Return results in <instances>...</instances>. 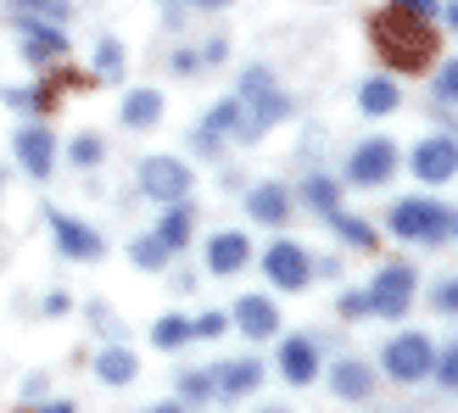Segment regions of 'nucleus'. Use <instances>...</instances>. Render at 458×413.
<instances>
[{
  "mask_svg": "<svg viewBox=\"0 0 458 413\" xmlns=\"http://www.w3.org/2000/svg\"><path fill=\"white\" fill-rule=\"evenodd\" d=\"M363 313H369V296H363V291H347V296H341V318H363Z\"/></svg>",
  "mask_w": 458,
  "mask_h": 413,
  "instance_id": "obj_36",
  "label": "nucleus"
},
{
  "mask_svg": "<svg viewBox=\"0 0 458 413\" xmlns=\"http://www.w3.org/2000/svg\"><path fill=\"white\" fill-rule=\"evenodd\" d=\"M96 375H101L106 385H129V380H134V352H129V347H101Z\"/></svg>",
  "mask_w": 458,
  "mask_h": 413,
  "instance_id": "obj_23",
  "label": "nucleus"
},
{
  "mask_svg": "<svg viewBox=\"0 0 458 413\" xmlns=\"http://www.w3.org/2000/svg\"><path fill=\"white\" fill-rule=\"evenodd\" d=\"M17 34H22V56H29V62H62L67 56L62 29H56V22H45V17L17 12Z\"/></svg>",
  "mask_w": 458,
  "mask_h": 413,
  "instance_id": "obj_11",
  "label": "nucleus"
},
{
  "mask_svg": "<svg viewBox=\"0 0 458 413\" xmlns=\"http://www.w3.org/2000/svg\"><path fill=\"white\" fill-rule=\"evenodd\" d=\"M447 22H453V34H458V0H447Z\"/></svg>",
  "mask_w": 458,
  "mask_h": 413,
  "instance_id": "obj_40",
  "label": "nucleus"
},
{
  "mask_svg": "<svg viewBox=\"0 0 458 413\" xmlns=\"http://www.w3.org/2000/svg\"><path fill=\"white\" fill-rule=\"evenodd\" d=\"M330 392L341 402H369L375 397V369L363 358H341L335 369H330Z\"/></svg>",
  "mask_w": 458,
  "mask_h": 413,
  "instance_id": "obj_13",
  "label": "nucleus"
},
{
  "mask_svg": "<svg viewBox=\"0 0 458 413\" xmlns=\"http://www.w3.org/2000/svg\"><path fill=\"white\" fill-rule=\"evenodd\" d=\"M263 274L280 291H302L308 280H313V263H308V251L296 246V240H274L268 251H263Z\"/></svg>",
  "mask_w": 458,
  "mask_h": 413,
  "instance_id": "obj_10",
  "label": "nucleus"
},
{
  "mask_svg": "<svg viewBox=\"0 0 458 413\" xmlns=\"http://www.w3.org/2000/svg\"><path fill=\"white\" fill-rule=\"evenodd\" d=\"M363 296H369V313H375V318H403L408 302H414V268H403V263L380 268Z\"/></svg>",
  "mask_w": 458,
  "mask_h": 413,
  "instance_id": "obj_5",
  "label": "nucleus"
},
{
  "mask_svg": "<svg viewBox=\"0 0 458 413\" xmlns=\"http://www.w3.org/2000/svg\"><path fill=\"white\" fill-rule=\"evenodd\" d=\"M235 101L246 106V123L258 129V134H263V129H274V123H280L285 112H291L285 89L274 84V73H268V67H246V73H241V84H235Z\"/></svg>",
  "mask_w": 458,
  "mask_h": 413,
  "instance_id": "obj_2",
  "label": "nucleus"
},
{
  "mask_svg": "<svg viewBox=\"0 0 458 413\" xmlns=\"http://www.w3.org/2000/svg\"><path fill=\"white\" fill-rule=\"evenodd\" d=\"M235 330L251 335V341H268L274 330H280V313H274L268 296H241L235 302Z\"/></svg>",
  "mask_w": 458,
  "mask_h": 413,
  "instance_id": "obj_16",
  "label": "nucleus"
},
{
  "mask_svg": "<svg viewBox=\"0 0 458 413\" xmlns=\"http://www.w3.org/2000/svg\"><path fill=\"white\" fill-rule=\"evenodd\" d=\"M129 263L151 274V268H163V263H168V246H163V240H157V235H140V240H134V246H129Z\"/></svg>",
  "mask_w": 458,
  "mask_h": 413,
  "instance_id": "obj_27",
  "label": "nucleus"
},
{
  "mask_svg": "<svg viewBox=\"0 0 458 413\" xmlns=\"http://www.w3.org/2000/svg\"><path fill=\"white\" fill-rule=\"evenodd\" d=\"M179 397H191V402H208L213 397V375H179Z\"/></svg>",
  "mask_w": 458,
  "mask_h": 413,
  "instance_id": "obj_31",
  "label": "nucleus"
},
{
  "mask_svg": "<svg viewBox=\"0 0 458 413\" xmlns=\"http://www.w3.org/2000/svg\"><path fill=\"white\" fill-rule=\"evenodd\" d=\"M369 45L380 51V62L392 67V73H425V67L437 62V34H430V22L403 12L397 0L369 17Z\"/></svg>",
  "mask_w": 458,
  "mask_h": 413,
  "instance_id": "obj_1",
  "label": "nucleus"
},
{
  "mask_svg": "<svg viewBox=\"0 0 458 413\" xmlns=\"http://www.w3.org/2000/svg\"><path fill=\"white\" fill-rule=\"evenodd\" d=\"M96 73H101L106 84L123 79V45H118V39H101V45H96Z\"/></svg>",
  "mask_w": 458,
  "mask_h": 413,
  "instance_id": "obj_28",
  "label": "nucleus"
},
{
  "mask_svg": "<svg viewBox=\"0 0 458 413\" xmlns=\"http://www.w3.org/2000/svg\"><path fill=\"white\" fill-rule=\"evenodd\" d=\"M201 129H213L218 140H224V134H235V140H258V129L246 123V106H241L235 96H229V101H218V106L208 112V118H201Z\"/></svg>",
  "mask_w": 458,
  "mask_h": 413,
  "instance_id": "obj_18",
  "label": "nucleus"
},
{
  "mask_svg": "<svg viewBox=\"0 0 458 413\" xmlns=\"http://www.w3.org/2000/svg\"><path fill=\"white\" fill-rule=\"evenodd\" d=\"M12 12H29V17H45V22H62L67 12V0H12Z\"/></svg>",
  "mask_w": 458,
  "mask_h": 413,
  "instance_id": "obj_29",
  "label": "nucleus"
},
{
  "mask_svg": "<svg viewBox=\"0 0 458 413\" xmlns=\"http://www.w3.org/2000/svg\"><path fill=\"white\" fill-rule=\"evenodd\" d=\"M140 190L151 196V201H185L191 196V168L179 163V156H146L140 163Z\"/></svg>",
  "mask_w": 458,
  "mask_h": 413,
  "instance_id": "obj_6",
  "label": "nucleus"
},
{
  "mask_svg": "<svg viewBox=\"0 0 458 413\" xmlns=\"http://www.w3.org/2000/svg\"><path fill=\"white\" fill-rule=\"evenodd\" d=\"M453 229H458V218H453Z\"/></svg>",
  "mask_w": 458,
  "mask_h": 413,
  "instance_id": "obj_41",
  "label": "nucleus"
},
{
  "mask_svg": "<svg viewBox=\"0 0 458 413\" xmlns=\"http://www.w3.org/2000/svg\"><path fill=\"white\" fill-rule=\"evenodd\" d=\"M397 173V146L392 140H363L358 151H352V163H347V179L352 185H363V190H375V185H386V179Z\"/></svg>",
  "mask_w": 458,
  "mask_h": 413,
  "instance_id": "obj_8",
  "label": "nucleus"
},
{
  "mask_svg": "<svg viewBox=\"0 0 458 413\" xmlns=\"http://www.w3.org/2000/svg\"><path fill=\"white\" fill-rule=\"evenodd\" d=\"M151 341H157L163 352H179L185 341H196V335H191V318H179V313H163V318H157V330H151Z\"/></svg>",
  "mask_w": 458,
  "mask_h": 413,
  "instance_id": "obj_24",
  "label": "nucleus"
},
{
  "mask_svg": "<svg viewBox=\"0 0 458 413\" xmlns=\"http://www.w3.org/2000/svg\"><path fill=\"white\" fill-rule=\"evenodd\" d=\"M302 196H308V206H318V213H335V206H341V185L330 173H313L302 185Z\"/></svg>",
  "mask_w": 458,
  "mask_h": 413,
  "instance_id": "obj_26",
  "label": "nucleus"
},
{
  "mask_svg": "<svg viewBox=\"0 0 458 413\" xmlns=\"http://www.w3.org/2000/svg\"><path fill=\"white\" fill-rule=\"evenodd\" d=\"M430 375H437L447 392H458V341H453L447 352H437V369H430Z\"/></svg>",
  "mask_w": 458,
  "mask_h": 413,
  "instance_id": "obj_32",
  "label": "nucleus"
},
{
  "mask_svg": "<svg viewBox=\"0 0 458 413\" xmlns=\"http://www.w3.org/2000/svg\"><path fill=\"white\" fill-rule=\"evenodd\" d=\"M246 257H251V240L241 229H224V235H213V246H208V268L213 274H241Z\"/></svg>",
  "mask_w": 458,
  "mask_h": 413,
  "instance_id": "obj_17",
  "label": "nucleus"
},
{
  "mask_svg": "<svg viewBox=\"0 0 458 413\" xmlns=\"http://www.w3.org/2000/svg\"><path fill=\"white\" fill-rule=\"evenodd\" d=\"M447 229H453V213L442 201H430V196H408V201L392 206V235L397 240L437 246V240H447Z\"/></svg>",
  "mask_w": 458,
  "mask_h": 413,
  "instance_id": "obj_3",
  "label": "nucleus"
},
{
  "mask_svg": "<svg viewBox=\"0 0 458 413\" xmlns=\"http://www.w3.org/2000/svg\"><path fill=\"white\" fill-rule=\"evenodd\" d=\"M437 308H442L447 318H458V280H442V285H437Z\"/></svg>",
  "mask_w": 458,
  "mask_h": 413,
  "instance_id": "obj_35",
  "label": "nucleus"
},
{
  "mask_svg": "<svg viewBox=\"0 0 458 413\" xmlns=\"http://www.w3.org/2000/svg\"><path fill=\"white\" fill-rule=\"evenodd\" d=\"M325 218L335 223V235L347 240V246H363V251H375V229L363 223V218H352V213H341V206H335V213H325Z\"/></svg>",
  "mask_w": 458,
  "mask_h": 413,
  "instance_id": "obj_25",
  "label": "nucleus"
},
{
  "mask_svg": "<svg viewBox=\"0 0 458 413\" xmlns=\"http://www.w3.org/2000/svg\"><path fill=\"white\" fill-rule=\"evenodd\" d=\"M51 235H56V251H62V257H73V263H96V257H106V235H101V229H89L84 218L56 213V218H51Z\"/></svg>",
  "mask_w": 458,
  "mask_h": 413,
  "instance_id": "obj_9",
  "label": "nucleus"
},
{
  "mask_svg": "<svg viewBox=\"0 0 458 413\" xmlns=\"http://www.w3.org/2000/svg\"><path fill=\"white\" fill-rule=\"evenodd\" d=\"M191 223H196V213H191V201H168V213H163V223H157V240H163L168 251H179L191 240Z\"/></svg>",
  "mask_w": 458,
  "mask_h": 413,
  "instance_id": "obj_20",
  "label": "nucleus"
},
{
  "mask_svg": "<svg viewBox=\"0 0 458 413\" xmlns=\"http://www.w3.org/2000/svg\"><path fill=\"white\" fill-rule=\"evenodd\" d=\"M437 101L442 106H458V56L437 67Z\"/></svg>",
  "mask_w": 458,
  "mask_h": 413,
  "instance_id": "obj_30",
  "label": "nucleus"
},
{
  "mask_svg": "<svg viewBox=\"0 0 458 413\" xmlns=\"http://www.w3.org/2000/svg\"><path fill=\"white\" fill-rule=\"evenodd\" d=\"M12 151H17V163H22V173H29V179H51V168H56V140L39 123L17 129L12 134Z\"/></svg>",
  "mask_w": 458,
  "mask_h": 413,
  "instance_id": "obj_12",
  "label": "nucleus"
},
{
  "mask_svg": "<svg viewBox=\"0 0 458 413\" xmlns=\"http://www.w3.org/2000/svg\"><path fill=\"white\" fill-rule=\"evenodd\" d=\"M380 363H386V375H392V380L414 385V380H430V369H437V347H430V335H420V330H403V335H392V341H386Z\"/></svg>",
  "mask_w": 458,
  "mask_h": 413,
  "instance_id": "obj_4",
  "label": "nucleus"
},
{
  "mask_svg": "<svg viewBox=\"0 0 458 413\" xmlns=\"http://www.w3.org/2000/svg\"><path fill=\"white\" fill-rule=\"evenodd\" d=\"M246 213L258 218V223H285V213H291V196H285L280 185H251V196H246Z\"/></svg>",
  "mask_w": 458,
  "mask_h": 413,
  "instance_id": "obj_19",
  "label": "nucleus"
},
{
  "mask_svg": "<svg viewBox=\"0 0 458 413\" xmlns=\"http://www.w3.org/2000/svg\"><path fill=\"white\" fill-rule=\"evenodd\" d=\"M67 156H73L79 168H96V163H101V140H96V134H79V140H73V151H67Z\"/></svg>",
  "mask_w": 458,
  "mask_h": 413,
  "instance_id": "obj_33",
  "label": "nucleus"
},
{
  "mask_svg": "<svg viewBox=\"0 0 458 413\" xmlns=\"http://www.w3.org/2000/svg\"><path fill=\"white\" fill-rule=\"evenodd\" d=\"M358 106L369 112V118H386V112H397V106H403V96H397V84H392V79H363Z\"/></svg>",
  "mask_w": 458,
  "mask_h": 413,
  "instance_id": "obj_22",
  "label": "nucleus"
},
{
  "mask_svg": "<svg viewBox=\"0 0 458 413\" xmlns=\"http://www.w3.org/2000/svg\"><path fill=\"white\" fill-rule=\"evenodd\" d=\"M174 67H179V73H196V67H201V56H191V51H179V56H174Z\"/></svg>",
  "mask_w": 458,
  "mask_h": 413,
  "instance_id": "obj_39",
  "label": "nucleus"
},
{
  "mask_svg": "<svg viewBox=\"0 0 458 413\" xmlns=\"http://www.w3.org/2000/svg\"><path fill=\"white\" fill-rule=\"evenodd\" d=\"M408 168H414V179H425V185H447V179L458 173V140L453 134H430V140L414 146Z\"/></svg>",
  "mask_w": 458,
  "mask_h": 413,
  "instance_id": "obj_7",
  "label": "nucleus"
},
{
  "mask_svg": "<svg viewBox=\"0 0 458 413\" xmlns=\"http://www.w3.org/2000/svg\"><path fill=\"white\" fill-rule=\"evenodd\" d=\"M224 324H229V313H201L196 324H191V335H201V341H213V335H224Z\"/></svg>",
  "mask_w": 458,
  "mask_h": 413,
  "instance_id": "obj_34",
  "label": "nucleus"
},
{
  "mask_svg": "<svg viewBox=\"0 0 458 413\" xmlns=\"http://www.w3.org/2000/svg\"><path fill=\"white\" fill-rule=\"evenodd\" d=\"M397 6L414 12V17H430V12H437V0H397Z\"/></svg>",
  "mask_w": 458,
  "mask_h": 413,
  "instance_id": "obj_37",
  "label": "nucleus"
},
{
  "mask_svg": "<svg viewBox=\"0 0 458 413\" xmlns=\"http://www.w3.org/2000/svg\"><path fill=\"white\" fill-rule=\"evenodd\" d=\"M157 118H163V96H157V89H129L123 96V123L129 129H151Z\"/></svg>",
  "mask_w": 458,
  "mask_h": 413,
  "instance_id": "obj_21",
  "label": "nucleus"
},
{
  "mask_svg": "<svg viewBox=\"0 0 458 413\" xmlns=\"http://www.w3.org/2000/svg\"><path fill=\"white\" fill-rule=\"evenodd\" d=\"M168 6H201V12H224L229 0H168Z\"/></svg>",
  "mask_w": 458,
  "mask_h": 413,
  "instance_id": "obj_38",
  "label": "nucleus"
},
{
  "mask_svg": "<svg viewBox=\"0 0 458 413\" xmlns=\"http://www.w3.org/2000/svg\"><path fill=\"white\" fill-rule=\"evenodd\" d=\"M258 385H263V358H229L213 375L218 397H246V392H258Z\"/></svg>",
  "mask_w": 458,
  "mask_h": 413,
  "instance_id": "obj_14",
  "label": "nucleus"
},
{
  "mask_svg": "<svg viewBox=\"0 0 458 413\" xmlns=\"http://www.w3.org/2000/svg\"><path fill=\"white\" fill-rule=\"evenodd\" d=\"M280 375L291 385H313L318 380V347H313V341H302V335L280 341Z\"/></svg>",
  "mask_w": 458,
  "mask_h": 413,
  "instance_id": "obj_15",
  "label": "nucleus"
}]
</instances>
